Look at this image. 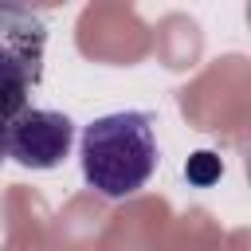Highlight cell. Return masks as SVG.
I'll return each instance as SVG.
<instances>
[{
  "label": "cell",
  "instance_id": "3957f363",
  "mask_svg": "<svg viewBox=\"0 0 251 251\" xmlns=\"http://www.w3.org/2000/svg\"><path fill=\"white\" fill-rule=\"evenodd\" d=\"M71 145H75V122L63 110L27 106L8 122V157L20 169H31V173L59 169Z\"/></svg>",
  "mask_w": 251,
  "mask_h": 251
},
{
  "label": "cell",
  "instance_id": "277c9868",
  "mask_svg": "<svg viewBox=\"0 0 251 251\" xmlns=\"http://www.w3.org/2000/svg\"><path fill=\"white\" fill-rule=\"evenodd\" d=\"M0 161H8V126L0 122Z\"/></svg>",
  "mask_w": 251,
  "mask_h": 251
},
{
  "label": "cell",
  "instance_id": "7a4b0ae2",
  "mask_svg": "<svg viewBox=\"0 0 251 251\" xmlns=\"http://www.w3.org/2000/svg\"><path fill=\"white\" fill-rule=\"evenodd\" d=\"M47 20L27 4H0V122L8 126L27 110L31 90L43 78Z\"/></svg>",
  "mask_w": 251,
  "mask_h": 251
},
{
  "label": "cell",
  "instance_id": "6da1fadb",
  "mask_svg": "<svg viewBox=\"0 0 251 251\" xmlns=\"http://www.w3.org/2000/svg\"><path fill=\"white\" fill-rule=\"evenodd\" d=\"M161 165L157 118L149 110H114L82 126L78 169L102 200L137 196Z\"/></svg>",
  "mask_w": 251,
  "mask_h": 251
}]
</instances>
